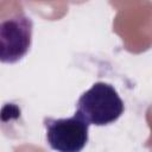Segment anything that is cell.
Masks as SVG:
<instances>
[{
    "label": "cell",
    "mask_w": 152,
    "mask_h": 152,
    "mask_svg": "<svg viewBox=\"0 0 152 152\" xmlns=\"http://www.w3.org/2000/svg\"><path fill=\"white\" fill-rule=\"evenodd\" d=\"M124 102L113 86L96 82L77 101V110L89 125L104 126L116 121L124 113Z\"/></svg>",
    "instance_id": "cell-1"
},
{
    "label": "cell",
    "mask_w": 152,
    "mask_h": 152,
    "mask_svg": "<svg viewBox=\"0 0 152 152\" xmlns=\"http://www.w3.org/2000/svg\"><path fill=\"white\" fill-rule=\"evenodd\" d=\"M32 20L18 13L0 24V59L2 63H15L28 51L32 42Z\"/></svg>",
    "instance_id": "cell-3"
},
{
    "label": "cell",
    "mask_w": 152,
    "mask_h": 152,
    "mask_svg": "<svg viewBox=\"0 0 152 152\" xmlns=\"http://www.w3.org/2000/svg\"><path fill=\"white\" fill-rule=\"evenodd\" d=\"M46 140L57 152H81L88 141L89 124L77 113L66 119L45 118Z\"/></svg>",
    "instance_id": "cell-2"
}]
</instances>
